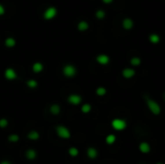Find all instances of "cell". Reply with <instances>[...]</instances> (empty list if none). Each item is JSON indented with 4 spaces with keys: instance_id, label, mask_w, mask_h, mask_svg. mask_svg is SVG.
<instances>
[{
    "instance_id": "6da1fadb",
    "label": "cell",
    "mask_w": 165,
    "mask_h": 164,
    "mask_svg": "<svg viewBox=\"0 0 165 164\" xmlns=\"http://www.w3.org/2000/svg\"><path fill=\"white\" fill-rule=\"evenodd\" d=\"M57 14H58V11L56 7L49 6L48 8H46V9L43 11V18L45 21H52V19L57 16Z\"/></svg>"
},
{
    "instance_id": "ac0fdd59",
    "label": "cell",
    "mask_w": 165,
    "mask_h": 164,
    "mask_svg": "<svg viewBox=\"0 0 165 164\" xmlns=\"http://www.w3.org/2000/svg\"><path fill=\"white\" fill-rule=\"evenodd\" d=\"M149 40H150V42L152 43V44L153 45H156V44H158L159 41H160V37H159L157 34H151V35L149 36Z\"/></svg>"
},
{
    "instance_id": "4fadbf2b",
    "label": "cell",
    "mask_w": 165,
    "mask_h": 164,
    "mask_svg": "<svg viewBox=\"0 0 165 164\" xmlns=\"http://www.w3.org/2000/svg\"><path fill=\"white\" fill-rule=\"evenodd\" d=\"M89 29V23L86 21H80L77 23V30L80 32H84Z\"/></svg>"
},
{
    "instance_id": "277c9868",
    "label": "cell",
    "mask_w": 165,
    "mask_h": 164,
    "mask_svg": "<svg viewBox=\"0 0 165 164\" xmlns=\"http://www.w3.org/2000/svg\"><path fill=\"white\" fill-rule=\"evenodd\" d=\"M111 126H112V128L115 129V130L121 131V130H124V129L126 128L127 124H126V122L124 120L116 118V119H114L111 122Z\"/></svg>"
},
{
    "instance_id": "4316f807",
    "label": "cell",
    "mask_w": 165,
    "mask_h": 164,
    "mask_svg": "<svg viewBox=\"0 0 165 164\" xmlns=\"http://www.w3.org/2000/svg\"><path fill=\"white\" fill-rule=\"evenodd\" d=\"M8 140L12 143H16L19 140V136L17 134H11V135H9Z\"/></svg>"
},
{
    "instance_id": "cb8c5ba5",
    "label": "cell",
    "mask_w": 165,
    "mask_h": 164,
    "mask_svg": "<svg viewBox=\"0 0 165 164\" xmlns=\"http://www.w3.org/2000/svg\"><path fill=\"white\" fill-rule=\"evenodd\" d=\"M106 89L104 87H98L97 88V90H96V94L98 95V97H103L106 95Z\"/></svg>"
},
{
    "instance_id": "9a60e30c",
    "label": "cell",
    "mask_w": 165,
    "mask_h": 164,
    "mask_svg": "<svg viewBox=\"0 0 165 164\" xmlns=\"http://www.w3.org/2000/svg\"><path fill=\"white\" fill-rule=\"evenodd\" d=\"M98 150L94 148V147H90V148H88V150H87V155H88L89 158H91V159H94V158H96L98 156Z\"/></svg>"
},
{
    "instance_id": "8992f818",
    "label": "cell",
    "mask_w": 165,
    "mask_h": 164,
    "mask_svg": "<svg viewBox=\"0 0 165 164\" xmlns=\"http://www.w3.org/2000/svg\"><path fill=\"white\" fill-rule=\"evenodd\" d=\"M68 102L72 105H78L82 102V97L77 94H72L68 97Z\"/></svg>"
},
{
    "instance_id": "d6986e66",
    "label": "cell",
    "mask_w": 165,
    "mask_h": 164,
    "mask_svg": "<svg viewBox=\"0 0 165 164\" xmlns=\"http://www.w3.org/2000/svg\"><path fill=\"white\" fill-rule=\"evenodd\" d=\"M116 140H117V138H116L115 134H108L105 138V142H106V144H108V145L114 144L116 142Z\"/></svg>"
},
{
    "instance_id": "7a4b0ae2",
    "label": "cell",
    "mask_w": 165,
    "mask_h": 164,
    "mask_svg": "<svg viewBox=\"0 0 165 164\" xmlns=\"http://www.w3.org/2000/svg\"><path fill=\"white\" fill-rule=\"evenodd\" d=\"M147 106L149 108V110L152 112L153 115H159L161 112V107L155 99H149L147 100Z\"/></svg>"
},
{
    "instance_id": "ba28073f",
    "label": "cell",
    "mask_w": 165,
    "mask_h": 164,
    "mask_svg": "<svg viewBox=\"0 0 165 164\" xmlns=\"http://www.w3.org/2000/svg\"><path fill=\"white\" fill-rule=\"evenodd\" d=\"M96 61H97L100 65L105 66V65L109 64L110 58L108 55H106V54H100V55H98L96 57Z\"/></svg>"
},
{
    "instance_id": "52a82bcc",
    "label": "cell",
    "mask_w": 165,
    "mask_h": 164,
    "mask_svg": "<svg viewBox=\"0 0 165 164\" xmlns=\"http://www.w3.org/2000/svg\"><path fill=\"white\" fill-rule=\"evenodd\" d=\"M4 76H5V78L8 80H14L16 78L17 74H16V71H14L13 68H8L5 70Z\"/></svg>"
},
{
    "instance_id": "5b68a950",
    "label": "cell",
    "mask_w": 165,
    "mask_h": 164,
    "mask_svg": "<svg viewBox=\"0 0 165 164\" xmlns=\"http://www.w3.org/2000/svg\"><path fill=\"white\" fill-rule=\"evenodd\" d=\"M76 73H77L76 68H75L74 65L68 64V65L64 66V68H63V74L66 77H68V78H72V77H74L75 74H76Z\"/></svg>"
},
{
    "instance_id": "484cf974",
    "label": "cell",
    "mask_w": 165,
    "mask_h": 164,
    "mask_svg": "<svg viewBox=\"0 0 165 164\" xmlns=\"http://www.w3.org/2000/svg\"><path fill=\"white\" fill-rule=\"evenodd\" d=\"M96 18L98 19H102L105 18V12H104L103 10H98L97 12H96Z\"/></svg>"
},
{
    "instance_id": "83f0119b",
    "label": "cell",
    "mask_w": 165,
    "mask_h": 164,
    "mask_svg": "<svg viewBox=\"0 0 165 164\" xmlns=\"http://www.w3.org/2000/svg\"><path fill=\"white\" fill-rule=\"evenodd\" d=\"M8 124H9V122L6 118H2V119H0V128H5L6 126H8Z\"/></svg>"
},
{
    "instance_id": "f1b7e54d",
    "label": "cell",
    "mask_w": 165,
    "mask_h": 164,
    "mask_svg": "<svg viewBox=\"0 0 165 164\" xmlns=\"http://www.w3.org/2000/svg\"><path fill=\"white\" fill-rule=\"evenodd\" d=\"M5 13H6V9H5L4 5L0 3V16H3V15H5Z\"/></svg>"
},
{
    "instance_id": "8fae6325",
    "label": "cell",
    "mask_w": 165,
    "mask_h": 164,
    "mask_svg": "<svg viewBox=\"0 0 165 164\" xmlns=\"http://www.w3.org/2000/svg\"><path fill=\"white\" fill-rule=\"evenodd\" d=\"M4 45H5V47H6L12 48V47H16V39L13 38V37H8V38H6V39H5Z\"/></svg>"
},
{
    "instance_id": "3957f363",
    "label": "cell",
    "mask_w": 165,
    "mask_h": 164,
    "mask_svg": "<svg viewBox=\"0 0 165 164\" xmlns=\"http://www.w3.org/2000/svg\"><path fill=\"white\" fill-rule=\"evenodd\" d=\"M56 133L60 138L62 139H69L71 137V131L69 130L68 128H66L65 126H57L56 128Z\"/></svg>"
},
{
    "instance_id": "5bb4252c",
    "label": "cell",
    "mask_w": 165,
    "mask_h": 164,
    "mask_svg": "<svg viewBox=\"0 0 165 164\" xmlns=\"http://www.w3.org/2000/svg\"><path fill=\"white\" fill-rule=\"evenodd\" d=\"M43 63L41 62H35L33 66H32V70H33V71L35 73H42V71H43Z\"/></svg>"
},
{
    "instance_id": "7402d4cb",
    "label": "cell",
    "mask_w": 165,
    "mask_h": 164,
    "mask_svg": "<svg viewBox=\"0 0 165 164\" xmlns=\"http://www.w3.org/2000/svg\"><path fill=\"white\" fill-rule=\"evenodd\" d=\"M26 85L28 86V88L31 89H35L38 87V81L35 79H29L27 82H26Z\"/></svg>"
},
{
    "instance_id": "f546056e",
    "label": "cell",
    "mask_w": 165,
    "mask_h": 164,
    "mask_svg": "<svg viewBox=\"0 0 165 164\" xmlns=\"http://www.w3.org/2000/svg\"><path fill=\"white\" fill-rule=\"evenodd\" d=\"M101 1H102L103 3H105V4H110V3H112V2H113V0H101Z\"/></svg>"
},
{
    "instance_id": "2e32d148",
    "label": "cell",
    "mask_w": 165,
    "mask_h": 164,
    "mask_svg": "<svg viewBox=\"0 0 165 164\" xmlns=\"http://www.w3.org/2000/svg\"><path fill=\"white\" fill-rule=\"evenodd\" d=\"M25 156L29 160H33L37 157V152L34 149H29L25 152Z\"/></svg>"
},
{
    "instance_id": "7c38bea8",
    "label": "cell",
    "mask_w": 165,
    "mask_h": 164,
    "mask_svg": "<svg viewBox=\"0 0 165 164\" xmlns=\"http://www.w3.org/2000/svg\"><path fill=\"white\" fill-rule=\"evenodd\" d=\"M139 150H140V152H143V154H148V152H151V146L150 144L147 142H141L139 144Z\"/></svg>"
},
{
    "instance_id": "e0dca14e",
    "label": "cell",
    "mask_w": 165,
    "mask_h": 164,
    "mask_svg": "<svg viewBox=\"0 0 165 164\" xmlns=\"http://www.w3.org/2000/svg\"><path fill=\"white\" fill-rule=\"evenodd\" d=\"M27 137H28V139L36 141L40 138V134H39V132L36 131V130H31L30 132H28Z\"/></svg>"
},
{
    "instance_id": "4dcf8cb0",
    "label": "cell",
    "mask_w": 165,
    "mask_h": 164,
    "mask_svg": "<svg viewBox=\"0 0 165 164\" xmlns=\"http://www.w3.org/2000/svg\"><path fill=\"white\" fill-rule=\"evenodd\" d=\"M0 164H12L9 160H2L1 162H0Z\"/></svg>"
},
{
    "instance_id": "44dd1931",
    "label": "cell",
    "mask_w": 165,
    "mask_h": 164,
    "mask_svg": "<svg viewBox=\"0 0 165 164\" xmlns=\"http://www.w3.org/2000/svg\"><path fill=\"white\" fill-rule=\"evenodd\" d=\"M68 152H69V154L71 155L72 157L77 156L78 154H79V151H78V149L75 148V147H72V148H69Z\"/></svg>"
},
{
    "instance_id": "603a6c76",
    "label": "cell",
    "mask_w": 165,
    "mask_h": 164,
    "mask_svg": "<svg viewBox=\"0 0 165 164\" xmlns=\"http://www.w3.org/2000/svg\"><path fill=\"white\" fill-rule=\"evenodd\" d=\"M130 64L133 67H137V66H140L141 64V59L139 58V57H132L131 59H130Z\"/></svg>"
},
{
    "instance_id": "1f68e13d",
    "label": "cell",
    "mask_w": 165,
    "mask_h": 164,
    "mask_svg": "<svg viewBox=\"0 0 165 164\" xmlns=\"http://www.w3.org/2000/svg\"><path fill=\"white\" fill-rule=\"evenodd\" d=\"M156 164H164V163H162V162H157Z\"/></svg>"
},
{
    "instance_id": "30bf717a",
    "label": "cell",
    "mask_w": 165,
    "mask_h": 164,
    "mask_svg": "<svg viewBox=\"0 0 165 164\" xmlns=\"http://www.w3.org/2000/svg\"><path fill=\"white\" fill-rule=\"evenodd\" d=\"M122 25H123V28L126 30H130L132 29L133 25H134V23H133V21L131 19L129 18H126L124 19L123 22H122Z\"/></svg>"
},
{
    "instance_id": "ffe728a7",
    "label": "cell",
    "mask_w": 165,
    "mask_h": 164,
    "mask_svg": "<svg viewBox=\"0 0 165 164\" xmlns=\"http://www.w3.org/2000/svg\"><path fill=\"white\" fill-rule=\"evenodd\" d=\"M50 112L53 115H58L61 112V107L58 104H52L50 106Z\"/></svg>"
},
{
    "instance_id": "d6a6232c",
    "label": "cell",
    "mask_w": 165,
    "mask_h": 164,
    "mask_svg": "<svg viewBox=\"0 0 165 164\" xmlns=\"http://www.w3.org/2000/svg\"><path fill=\"white\" fill-rule=\"evenodd\" d=\"M163 99H164V100H165V93L163 94Z\"/></svg>"
},
{
    "instance_id": "d4e9b609",
    "label": "cell",
    "mask_w": 165,
    "mask_h": 164,
    "mask_svg": "<svg viewBox=\"0 0 165 164\" xmlns=\"http://www.w3.org/2000/svg\"><path fill=\"white\" fill-rule=\"evenodd\" d=\"M91 109H92V106L91 104H89V103H85V104H83L82 105V107H81V112L82 113H89L90 111H91Z\"/></svg>"
},
{
    "instance_id": "9c48e42d",
    "label": "cell",
    "mask_w": 165,
    "mask_h": 164,
    "mask_svg": "<svg viewBox=\"0 0 165 164\" xmlns=\"http://www.w3.org/2000/svg\"><path fill=\"white\" fill-rule=\"evenodd\" d=\"M122 74L126 79H130L135 75V71L131 68H126L122 71Z\"/></svg>"
}]
</instances>
